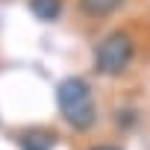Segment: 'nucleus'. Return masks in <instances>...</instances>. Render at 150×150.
I'll use <instances>...</instances> for the list:
<instances>
[{"instance_id":"1","label":"nucleus","mask_w":150,"mask_h":150,"mask_svg":"<svg viewBox=\"0 0 150 150\" xmlns=\"http://www.w3.org/2000/svg\"><path fill=\"white\" fill-rule=\"evenodd\" d=\"M56 100H59V112L68 121V127H74L77 132H86V129L94 127L97 106H94V97H91V88H88L86 80H80V77L62 80L59 91H56Z\"/></svg>"},{"instance_id":"2","label":"nucleus","mask_w":150,"mask_h":150,"mask_svg":"<svg viewBox=\"0 0 150 150\" xmlns=\"http://www.w3.org/2000/svg\"><path fill=\"white\" fill-rule=\"evenodd\" d=\"M132 62V38L127 33H109L97 47H94V68L97 74H106V77H118L124 74Z\"/></svg>"},{"instance_id":"3","label":"nucleus","mask_w":150,"mask_h":150,"mask_svg":"<svg viewBox=\"0 0 150 150\" xmlns=\"http://www.w3.org/2000/svg\"><path fill=\"white\" fill-rule=\"evenodd\" d=\"M124 0H80V12L88 18H106L115 9H121Z\"/></svg>"},{"instance_id":"4","label":"nucleus","mask_w":150,"mask_h":150,"mask_svg":"<svg viewBox=\"0 0 150 150\" xmlns=\"http://www.w3.org/2000/svg\"><path fill=\"white\" fill-rule=\"evenodd\" d=\"M30 12L38 21H56L62 12V0H30Z\"/></svg>"},{"instance_id":"5","label":"nucleus","mask_w":150,"mask_h":150,"mask_svg":"<svg viewBox=\"0 0 150 150\" xmlns=\"http://www.w3.org/2000/svg\"><path fill=\"white\" fill-rule=\"evenodd\" d=\"M53 147V135L44 129H30L21 138V150H50Z\"/></svg>"},{"instance_id":"6","label":"nucleus","mask_w":150,"mask_h":150,"mask_svg":"<svg viewBox=\"0 0 150 150\" xmlns=\"http://www.w3.org/2000/svg\"><path fill=\"white\" fill-rule=\"evenodd\" d=\"M91 150H118V147H112V144H97V147H91Z\"/></svg>"}]
</instances>
